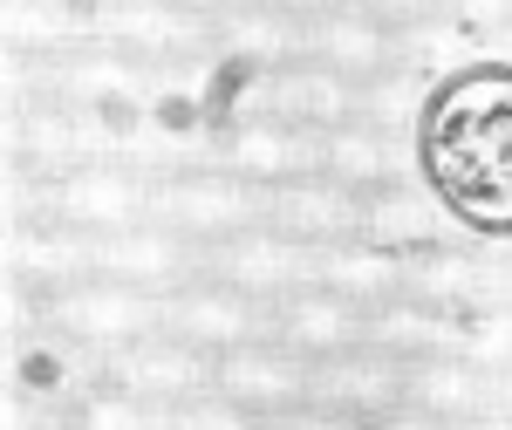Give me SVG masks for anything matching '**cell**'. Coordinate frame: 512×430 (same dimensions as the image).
Returning <instances> with one entry per match:
<instances>
[{
	"label": "cell",
	"instance_id": "obj_25",
	"mask_svg": "<svg viewBox=\"0 0 512 430\" xmlns=\"http://www.w3.org/2000/svg\"><path fill=\"white\" fill-rule=\"evenodd\" d=\"M164 430H267V417H253L246 403H233V396L205 390V396L171 403V410H164Z\"/></svg>",
	"mask_w": 512,
	"mask_h": 430
},
{
	"label": "cell",
	"instance_id": "obj_23",
	"mask_svg": "<svg viewBox=\"0 0 512 430\" xmlns=\"http://www.w3.org/2000/svg\"><path fill=\"white\" fill-rule=\"evenodd\" d=\"M424 96H431V76H424L417 62H396V69H383L376 82H362V110H355V117L410 144V137H417V117H424Z\"/></svg>",
	"mask_w": 512,
	"mask_h": 430
},
{
	"label": "cell",
	"instance_id": "obj_26",
	"mask_svg": "<svg viewBox=\"0 0 512 430\" xmlns=\"http://www.w3.org/2000/svg\"><path fill=\"white\" fill-rule=\"evenodd\" d=\"M267 430H362L355 424V417H342V410H328V403H315V396H308V403H294V410H280L274 424Z\"/></svg>",
	"mask_w": 512,
	"mask_h": 430
},
{
	"label": "cell",
	"instance_id": "obj_21",
	"mask_svg": "<svg viewBox=\"0 0 512 430\" xmlns=\"http://www.w3.org/2000/svg\"><path fill=\"white\" fill-rule=\"evenodd\" d=\"M437 198L417 185V178H396L383 192H362V239H376V246H390V253H417V246H431L437 239Z\"/></svg>",
	"mask_w": 512,
	"mask_h": 430
},
{
	"label": "cell",
	"instance_id": "obj_6",
	"mask_svg": "<svg viewBox=\"0 0 512 430\" xmlns=\"http://www.w3.org/2000/svg\"><path fill=\"white\" fill-rule=\"evenodd\" d=\"M205 274L233 280V287L260 294V301H280V294L321 280V246H308V239H294V233H280V226L260 219V226H246L233 239H212L205 246Z\"/></svg>",
	"mask_w": 512,
	"mask_h": 430
},
{
	"label": "cell",
	"instance_id": "obj_1",
	"mask_svg": "<svg viewBox=\"0 0 512 430\" xmlns=\"http://www.w3.org/2000/svg\"><path fill=\"white\" fill-rule=\"evenodd\" d=\"M417 185L444 226L478 246H512V62L478 55L431 82L417 117Z\"/></svg>",
	"mask_w": 512,
	"mask_h": 430
},
{
	"label": "cell",
	"instance_id": "obj_3",
	"mask_svg": "<svg viewBox=\"0 0 512 430\" xmlns=\"http://www.w3.org/2000/svg\"><path fill=\"white\" fill-rule=\"evenodd\" d=\"M267 219V192L233 178L226 164H185V171H158V219L151 226H171V233L198 239H233L246 226Z\"/></svg>",
	"mask_w": 512,
	"mask_h": 430
},
{
	"label": "cell",
	"instance_id": "obj_15",
	"mask_svg": "<svg viewBox=\"0 0 512 430\" xmlns=\"http://www.w3.org/2000/svg\"><path fill=\"white\" fill-rule=\"evenodd\" d=\"M267 226L308 239V246H335V239L362 233V192L335 185L328 171H301L267 192Z\"/></svg>",
	"mask_w": 512,
	"mask_h": 430
},
{
	"label": "cell",
	"instance_id": "obj_7",
	"mask_svg": "<svg viewBox=\"0 0 512 430\" xmlns=\"http://www.w3.org/2000/svg\"><path fill=\"white\" fill-rule=\"evenodd\" d=\"M212 390L274 424L280 410H294V403L315 396V362L294 355L280 335H260V342H239V349L212 355Z\"/></svg>",
	"mask_w": 512,
	"mask_h": 430
},
{
	"label": "cell",
	"instance_id": "obj_19",
	"mask_svg": "<svg viewBox=\"0 0 512 430\" xmlns=\"http://www.w3.org/2000/svg\"><path fill=\"white\" fill-rule=\"evenodd\" d=\"M403 294L431 301L437 314H458V308H472V301L492 294V267H485V253H472V246L431 239V246H417L403 260Z\"/></svg>",
	"mask_w": 512,
	"mask_h": 430
},
{
	"label": "cell",
	"instance_id": "obj_16",
	"mask_svg": "<svg viewBox=\"0 0 512 430\" xmlns=\"http://www.w3.org/2000/svg\"><path fill=\"white\" fill-rule=\"evenodd\" d=\"M403 403L431 410L437 424L465 430V424H478V417L492 410V376L478 369L472 355H458V349L417 355V362H403Z\"/></svg>",
	"mask_w": 512,
	"mask_h": 430
},
{
	"label": "cell",
	"instance_id": "obj_18",
	"mask_svg": "<svg viewBox=\"0 0 512 430\" xmlns=\"http://www.w3.org/2000/svg\"><path fill=\"white\" fill-rule=\"evenodd\" d=\"M315 403H328V410H342V417H355V424H376L383 410H396L403 403V362L383 349H349L335 355V362H315Z\"/></svg>",
	"mask_w": 512,
	"mask_h": 430
},
{
	"label": "cell",
	"instance_id": "obj_13",
	"mask_svg": "<svg viewBox=\"0 0 512 430\" xmlns=\"http://www.w3.org/2000/svg\"><path fill=\"white\" fill-rule=\"evenodd\" d=\"M212 55L239 69H287L308 55V21L274 0H239L226 14H212Z\"/></svg>",
	"mask_w": 512,
	"mask_h": 430
},
{
	"label": "cell",
	"instance_id": "obj_30",
	"mask_svg": "<svg viewBox=\"0 0 512 430\" xmlns=\"http://www.w3.org/2000/svg\"><path fill=\"white\" fill-rule=\"evenodd\" d=\"M274 7H287V14H301V21H315V14H328V7H342V0H274Z\"/></svg>",
	"mask_w": 512,
	"mask_h": 430
},
{
	"label": "cell",
	"instance_id": "obj_14",
	"mask_svg": "<svg viewBox=\"0 0 512 430\" xmlns=\"http://www.w3.org/2000/svg\"><path fill=\"white\" fill-rule=\"evenodd\" d=\"M315 171H328L349 192H383L396 178H417V151L403 137H390V130L349 117V123H335V130L315 137Z\"/></svg>",
	"mask_w": 512,
	"mask_h": 430
},
{
	"label": "cell",
	"instance_id": "obj_24",
	"mask_svg": "<svg viewBox=\"0 0 512 430\" xmlns=\"http://www.w3.org/2000/svg\"><path fill=\"white\" fill-rule=\"evenodd\" d=\"M62 430H164V403L123 390L110 376H96V383L62 410Z\"/></svg>",
	"mask_w": 512,
	"mask_h": 430
},
{
	"label": "cell",
	"instance_id": "obj_2",
	"mask_svg": "<svg viewBox=\"0 0 512 430\" xmlns=\"http://www.w3.org/2000/svg\"><path fill=\"white\" fill-rule=\"evenodd\" d=\"M48 328H62L82 349L110 355V349L144 342V335H164V294L130 287V280H110V274H89L76 287H55L48 294Z\"/></svg>",
	"mask_w": 512,
	"mask_h": 430
},
{
	"label": "cell",
	"instance_id": "obj_17",
	"mask_svg": "<svg viewBox=\"0 0 512 430\" xmlns=\"http://www.w3.org/2000/svg\"><path fill=\"white\" fill-rule=\"evenodd\" d=\"M7 274L28 287H76L96 274V233H76L62 219H21L7 226Z\"/></svg>",
	"mask_w": 512,
	"mask_h": 430
},
{
	"label": "cell",
	"instance_id": "obj_9",
	"mask_svg": "<svg viewBox=\"0 0 512 430\" xmlns=\"http://www.w3.org/2000/svg\"><path fill=\"white\" fill-rule=\"evenodd\" d=\"M274 335L294 355H308V362H335V355L369 342V308H355L349 294L308 280V287H294V294L274 301Z\"/></svg>",
	"mask_w": 512,
	"mask_h": 430
},
{
	"label": "cell",
	"instance_id": "obj_29",
	"mask_svg": "<svg viewBox=\"0 0 512 430\" xmlns=\"http://www.w3.org/2000/svg\"><path fill=\"white\" fill-rule=\"evenodd\" d=\"M362 430H451V424H437L431 410H417V403H396V410H383L376 424H362Z\"/></svg>",
	"mask_w": 512,
	"mask_h": 430
},
{
	"label": "cell",
	"instance_id": "obj_33",
	"mask_svg": "<svg viewBox=\"0 0 512 430\" xmlns=\"http://www.w3.org/2000/svg\"><path fill=\"white\" fill-rule=\"evenodd\" d=\"M82 7H110V0H82Z\"/></svg>",
	"mask_w": 512,
	"mask_h": 430
},
{
	"label": "cell",
	"instance_id": "obj_27",
	"mask_svg": "<svg viewBox=\"0 0 512 430\" xmlns=\"http://www.w3.org/2000/svg\"><path fill=\"white\" fill-rule=\"evenodd\" d=\"M369 14H383L396 35H410V28H424V21H437L444 14V0H362Z\"/></svg>",
	"mask_w": 512,
	"mask_h": 430
},
{
	"label": "cell",
	"instance_id": "obj_5",
	"mask_svg": "<svg viewBox=\"0 0 512 430\" xmlns=\"http://www.w3.org/2000/svg\"><path fill=\"white\" fill-rule=\"evenodd\" d=\"M164 335H178V342H192V349H205V355H226V349H239V342L274 335V301L246 294L233 280L198 274V280H185V287L164 294Z\"/></svg>",
	"mask_w": 512,
	"mask_h": 430
},
{
	"label": "cell",
	"instance_id": "obj_12",
	"mask_svg": "<svg viewBox=\"0 0 512 430\" xmlns=\"http://www.w3.org/2000/svg\"><path fill=\"white\" fill-rule=\"evenodd\" d=\"M103 376L171 410V403H185V396L212 390V355L192 349V342H178V335H144V342H130V349L103 355Z\"/></svg>",
	"mask_w": 512,
	"mask_h": 430
},
{
	"label": "cell",
	"instance_id": "obj_10",
	"mask_svg": "<svg viewBox=\"0 0 512 430\" xmlns=\"http://www.w3.org/2000/svg\"><path fill=\"white\" fill-rule=\"evenodd\" d=\"M212 164H226L233 178L274 192L287 178L315 171V130H294V123H280V117H239L212 137Z\"/></svg>",
	"mask_w": 512,
	"mask_h": 430
},
{
	"label": "cell",
	"instance_id": "obj_4",
	"mask_svg": "<svg viewBox=\"0 0 512 430\" xmlns=\"http://www.w3.org/2000/svg\"><path fill=\"white\" fill-rule=\"evenodd\" d=\"M55 219L76 233H130L158 219V171L123 164V157H96L55 178Z\"/></svg>",
	"mask_w": 512,
	"mask_h": 430
},
{
	"label": "cell",
	"instance_id": "obj_11",
	"mask_svg": "<svg viewBox=\"0 0 512 430\" xmlns=\"http://www.w3.org/2000/svg\"><path fill=\"white\" fill-rule=\"evenodd\" d=\"M96 274L130 280V287H151V294H171L185 280L205 274V246L171 226H130V233H103L96 239Z\"/></svg>",
	"mask_w": 512,
	"mask_h": 430
},
{
	"label": "cell",
	"instance_id": "obj_22",
	"mask_svg": "<svg viewBox=\"0 0 512 430\" xmlns=\"http://www.w3.org/2000/svg\"><path fill=\"white\" fill-rule=\"evenodd\" d=\"M369 349L396 355V362H417V355L451 349V328H444V314H437L431 301L396 294V301H383V308H369Z\"/></svg>",
	"mask_w": 512,
	"mask_h": 430
},
{
	"label": "cell",
	"instance_id": "obj_8",
	"mask_svg": "<svg viewBox=\"0 0 512 430\" xmlns=\"http://www.w3.org/2000/svg\"><path fill=\"white\" fill-rule=\"evenodd\" d=\"M308 62H321V69H335L349 82H376L383 69L403 62V35L383 14H369L362 0H342V7L308 21Z\"/></svg>",
	"mask_w": 512,
	"mask_h": 430
},
{
	"label": "cell",
	"instance_id": "obj_28",
	"mask_svg": "<svg viewBox=\"0 0 512 430\" xmlns=\"http://www.w3.org/2000/svg\"><path fill=\"white\" fill-rule=\"evenodd\" d=\"M465 28H478V35H499V28H512V0H444Z\"/></svg>",
	"mask_w": 512,
	"mask_h": 430
},
{
	"label": "cell",
	"instance_id": "obj_20",
	"mask_svg": "<svg viewBox=\"0 0 512 430\" xmlns=\"http://www.w3.org/2000/svg\"><path fill=\"white\" fill-rule=\"evenodd\" d=\"M321 287L349 294L355 308H383V301L403 294V253L349 233V239H335V246H321Z\"/></svg>",
	"mask_w": 512,
	"mask_h": 430
},
{
	"label": "cell",
	"instance_id": "obj_32",
	"mask_svg": "<svg viewBox=\"0 0 512 430\" xmlns=\"http://www.w3.org/2000/svg\"><path fill=\"white\" fill-rule=\"evenodd\" d=\"M492 294H499V301H512V260H499V267H492Z\"/></svg>",
	"mask_w": 512,
	"mask_h": 430
},
{
	"label": "cell",
	"instance_id": "obj_31",
	"mask_svg": "<svg viewBox=\"0 0 512 430\" xmlns=\"http://www.w3.org/2000/svg\"><path fill=\"white\" fill-rule=\"evenodd\" d=\"M171 7H185V14H205V21H212V14H226V7H239V0H171Z\"/></svg>",
	"mask_w": 512,
	"mask_h": 430
}]
</instances>
